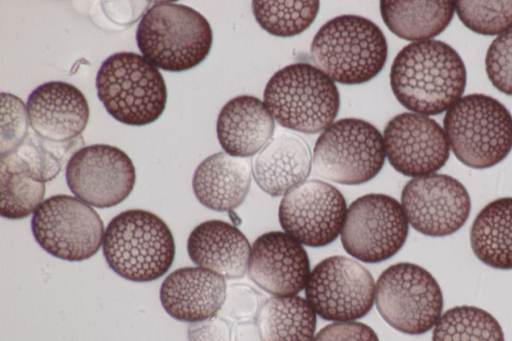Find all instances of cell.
<instances>
[{"instance_id": "34", "label": "cell", "mask_w": 512, "mask_h": 341, "mask_svg": "<svg viewBox=\"0 0 512 341\" xmlns=\"http://www.w3.org/2000/svg\"><path fill=\"white\" fill-rule=\"evenodd\" d=\"M313 341H380L367 324L356 321L334 322L324 326Z\"/></svg>"}, {"instance_id": "22", "label": "cell", "mask_w": 512, "mask_h": 341, "mask_svg": "<svg viewBox=\"0 0 512 341\" xmlns=\"http://www.w3.org/2000/svg\"><path fill=\"white\" fill-rule=\"evenodd\" d=\"M275 121L263 101L250 95L229 100L220 110L216 132L229 155L249 158L273 137Z\"/></svg>"}, {"instance_id": "1", "label": "cell", "mask_w": 512, "mask_h": 341, "mask_svg": "<svg viewBox=\"0 0 512 341\" xmlns=\"http://www.w3.org/2000/svg\"><path fill=\"white\" fill-rule=\"evenodd\" d=\"M467 73L458 52L440 40L412 42L396 55L390 70L392 92L413 113L447 111L465 91Z\"/></svg>"}, {"instance_id": "13", "label": "cell", "mask_w": 512, "mask_h": 341, "mask_svg": "<svg viewBox=\"0 0 512 341\" xmlns=\"http://www.w3.org/2000/svg\"><path fill=\"white\" fill-rule=\"evenodd\" d=\"M65 175L75 197L97 208L120 204L131 194L136 182L130 157L108 144L77 150L67 162Z\"/></svg>"}, {"instance_id": "17", "label": "cell", "mask_w": 512, "mask_h": 341, "mask_svg": "<svg viewBox=\"0 0 512 341\" xmlns=\"http://www.w3.org/2000/svg\"><path fill=\"white\" fill-rule=\"evenodd\" d=\"M247 271L258 287L274 296L296 295L311 273L302 244L282 231L264 233L254 241Z\"/></svg>"}, {"instance_id": "19", "label": "cell", "mask_w": 512, "mask_h": 341, "mask_svg": "<svg viewBox=\"0 0 512 341\" xmlns=\"http://www.w3.org/2000/svg\"><path fill=\"white\" fill-rule=\"evenodd\" d=\"M226 292L224 277L201 267H183L165 278L159 297L169 316L191 324L216 316Z\"/></svg>"}, {"instance_id": "26", "label": "cell", "mask_w": 512, "mask_h": 341, "mask_svg": "<svg viewBox=\"0 0 512 341\" xmlns=\"http://www.w3.org/2000/svg\"><path fill=\"white\" fill-rule=\"evenodd\" d=\"M0 214L7 219H23L34 213L45 195V180L16 151L0 156Z\"/></svg>"}, {"instance_id": "2", "label": "cell", "mask_w": 512, "mask_h": 341, "mask_svg": "<svg viewBox=\"0 0 512 341\" xmlns=\"http://www.w3.org/2000/svg\"><path fill=\"white\" fill-rule=\"evenodd\" d=\"M316 67L331 80L359 85L376 77L383 69L388 45L382 30L358 15L337 16L320 27L311 47Z\"/></svg>"}, {"instance_id": "32", "label": "cell", "mask_w": 512, "mask_h": 341, "mask_svg": "<svg viewBox=\"0 0 512 341\" xmlns=\"http://www.w3.org/2000/svg\"><path fill=\"white\" fill-rule=\"evenodd\" d=\"M485 68L492 85L512 96V29L492 41L486 53Z\"/></svg>"}, {"instance_id": "18", "label": "cell", "mask_w": 512, "mask_h": 341, "mask_svg": "<svg viewBox=\"0 0 512 341\" xmlns=\"http://www.w3.org/2000/svg\"><path fill=\"white\" fill-rule=\"evenodd\" d=\"M29 124L42 139L66 142L79 136L89 119V105L74 85L50 81L35 88L27 100Z\"/></svg>"}, {"instance_id": "21", "label": "cell", "mask_w": 512, "mask_h": 341, "mask_svg": "<svg viewBox=\"0 0 512 341\" xmlns=\"http://www.w3.org/2000/svg\"><path fill=\"white\" fill-rule=\"evenodd\" d=\"M187 252L198 267L227 279H237L248 270L251 248L236 226L222 220H208L190 233Z\"/></svg>"}, {"instance_id": "3", "label": "cell", "mask_w": 512, "mask_h": 341, "mask_svg": "<svg viewBox=\"0 0 512 341\" xmlns=\"http://www.w3.org/2000/svg\"><path fill=\"white\" fill-rule=\"evenodd\" d=\"M103 256L120 277L151 282L170 269L175 242L168 225L157 215L130 209L109 222L103 238Z\"/></svg>"}, {"instance_id": "15", "label": "cell", "mask_w": 512, "mask_h": 341, "mask_svg": "<svg viewBox=\"0 0 512 341\" xmlns=\"http://www.w3.org/2000/svg\"><path fill=\"white\" fill-rule=\"evenodd\" d=\"M408 223L426 236L443 237L458 231L467 221L471 200L456 178L433 173L408 181L401 193Z\"/></svg>"}, {"instance_id": "36", "label": "cell", "mask_w": 512, "mask_h": 341, "mask_svg": "<svg viewBox=\"0 0 512 341\" xmlns=\"http://www.w3.org/2000/svg\"><path fill=\"white\" fill-rule=\"evenodd\" d=\"M232 341H262L257 322L253 320L237 322L232 332Z\"/></svg>"}, {"instance_id": "4", "label": "cell", "mask_w": 512, "mask_h": 341, "mask_svg": "<svg viewBox=\"0 0 512 341\" xmlns=\"http://www.w3.org/2000/svg\"><path fill=\"white\" fill-rule=\"evenodd\" d=\"M136 42L155 67L180 72L205 60L212 47L213 32L207 19L193 8L159 2L142 16Z\"/></svg>"}, {"instance_id": "30", "label": "cell", "mask_w": 512, "mask_h": 341, "mask_svg": "<svg viewBox=\"0 0 512 341\" xmlns=\"http://www.w3.org/2000/svg\"><path fill=\"white\" fill-rule=\"evenodd\" d=\"M461 22L471 31L501 35L512 29V1H454Z\"/></svg>"}, {"instance_id": "29", "label": "cell", "mask_w": 512, "mask_h": 341, "mask_svg": "<svg viewBox=\"0 0 512 341\" xmlns=\"http://www.w3.org/2000/svg\"><path fill=\"white\" fill-rule=\"evenodd\" d=\"M319 1H252L260 27L276 37H293L310 27L317 17Z\"/></svg>"}, {"instance_id": "14", "label": "cell", "mask_w": 512, "mask_h": 341, "mask_svg": "<svg viewBox=\"0 0 512 341\" xmlns=\"http://www.w3.org/2000/svg\"><path fill=\"white\" fill-rule=\"evenodd\" d=\"M347 204L333 185L318 179L303 182L282 198L279 223L302 245L322 247L341 234Z\"/></svg>"}, {"instance_id": "8", "label": "cell", "mask_w": 512, "mask_h": 341, "mask_svg": "<svg viewBox=\"0 0 512 341\" xmlns=\"http://www.w3.org/2000/svg\"><path fill=\"white\" fill-rule=\"evenodd\" d=\"M385 157L383 136L374 125L359 118H343L319 135L312 166L321 178L359 185L381 171Z\"/></svg>"}, {"instance_id": "6", "label": "cell", "mask_w": 512, "mask_h": 341, "mask_svg": "<svg viewBox=\"0 0 512 341\" xmlns=\"http://www.w3.org/2000/svg\"><path fill=\"white\" fill-rule=\"evenodd\" d=\"M443 125L451 150L467 167H493L512 150V115L491 96L461 97L446 111Z\"/></svg>"}, {"instance_id": "28", "label": "cell", "mask_w": 512, "mask_h": 341, "mask_svg": "<svg viewBox=\"0 0 512 341\" xmlns=\"http://www.w3.org/2000/svg\"><path fill=\"white\" fill-rule=\"evenodd\" d=\"M432 341H505L496 318L476 306L461 305L445 311L434 327Z\"/></svg>"}, {"instance_id": "11", "label": "cell", "mask_w": 512, "mask_h": 341, "mask_svg": "<svg viewBox=\"0 0 512 341\" xmlns=\"http://www.w3.org/2000/svg\"><path fill=\"white\" fill-rule=\"evenodd\" d=\"M408 231L402 205L391 196L371 193L349 205L341 242L357 260L378 263L393 257L403 247Z\"/></svg>"}, {"instance_id": "20", "label": "cell", "mask_w": 512, "mask_h": 341, "mask_svg": "<svg viewBox=\"0 0 512 341\" xmlns=\"http://www.w3.org/2000/svg\"><path fill=\"white\" fill-rule=\"evenodd\" d=\"M311 167L312 155L307 142L295 133L281 131L259 151L252 173L262 191L278 197L305 182Z\"/></svg>"}, {"instance_id": "5", "label": "cell", "mask_w": 512, "mask_h": 341, "mask_svg": "<svg viewBox=\"0 0 512 341\" xmlns=\"http://www.w3.org/2000/svg\"><path fill=\"white\" fill-rule=\"evenodd\" d=\"M263 102L282 127L315 134L333 123L340 108V95L324 72L299 62L281 68L269 79Z\"/></svg>"}, {"instance_id": "7", "label": "cell", "mask_w": 512, "mask_h": 341, "mask_svg": "<svg viewBox=\"0 0 512 341\" xmlns=\"http://www.w3.org/2000/svg\"><path fill=\"white\" fill-rule=\"evenodd\" d=\"M97 95L107 112L130 126L156 121L167 102L160 71L144 56L119 52L109 56L96 76Z\"/></svg>"}, {"instance_id": "16", "label": "cell", "mask_w": 512, "mask_h": 341, "mask_svg": "<svg viewBox=\"0 0 512 341\" xmlns=\"http://www.w3.org/2000/svg\"><path fill=\"white\" fill-rule=\"evenodd\" d=\"M383 141L390 165L408 177L433 174L450 156L444 129L422 114L404 112L393 117L384 128Z\"/></svg>"}, {"instance_id": "35", "label": "cell", "mask_w": 512, "mask_h": 341, "mask_svg": "<svg viewBox=\"0 0 512 341\" xmlns=\"http://www.w3.org/2000/svg\"><path fill=\"white\" fill-rule=\"evenodd\" d=\"M189 341H232L231 328L226 320L214 316L205 321L191 323Z\"/></svg>"}, {"instance_id": "12", "label": "cell", "mask_w": 512, "mask_h": 341, "mask_svg": "<svg viewBox=\"0 0 512 341\" xmlns=\"http://www.w3.org/2000/svg\"><path fill=\"white\" fill-rule=\"evenodd\" d=\"M305 296L324 320L356 321L372 309L375 282L372 274L356 260L335 255L323 259L312 269Z\"/></svg>"}, {"instance_id": "9", "label": "cell", "mask_w": 512, "mask_h": 341, "mask_svg": "<svg viewBox=\"0 0 512 341\" xmlns=\"http://www.w3.org/2000/svg\"><path fill=\"white\" fill-rule=\"evenodd\" d=\"M440 285L425 268L400 262L389 266L375 285V305L380 316L395 330L421 335L434 327L442 315Z\"/></svg>"}, {"instance_id": "23", "label": "cell", "mask_w": 512, "mask_h": 341, "mask_svg": "<svg viewBox=\"0 0 512 341\" xmlns=\"http://www.w3.org/2000/svg\"><path fill=\"white\" fill-rule=\"evenodd\" d=\"M252 165L249 158L218 152L196 168L192 188L197 200L208 209L226 212L240 206L250 189Z\"/></svg>"}, {"instance_id": "33", "label": "cell", "mask_w": 512, "mask_h": 341, "mask_svg": "<svg viewBox=\"0 0 512 341\" xmlns=\"http://www.w3.org/2000/svg\"><path fill=\"white\" fill-rule=\"evenodd\" d=\"M259 293L247 284H233L227 288L223 304L225 314L239 321L253 320L260 309Z\"/></svg>"}, {"instance_id": "10", "label": "cell", "mask_w": 512, "mask_h": 341, "mask_svg": "<svg viewBox=\"0 0 512 341\" xmlns=\"http://www.w3.org/2000/svg\"><path fill=\"white\" fill-rule=\"evenodd\" d=\"M31 230L43 250L71 262L94 256L105 233L103 221L90 205L63 194L42 202L33 213Z\"/></svg>"}, {"instance_id": "31", "label": "cell", "mask_w": 512, "mask_h": 341, "mask_svg": "<svg viewBox=\"0 0 512 341\" xmlns=\"http://www.w3.org/2000/svg\"><path fill=\"white\" fill-rule=\"evenodd\" d=\"M1 155L17 149L28 133L27 107L16 96L1 93Z\"/></svg>"}, {"instance_id": "27", "label": "cell", "mask_w": 512, "mask_h": 341, "mask_svg": "<svg viewBox=\"0 0 512 341\" xmlns=\"http://www.w3.org/2000/svg\"><path fill=\"white\" fill-rule=\"evenodd\" d=\"M256 322L262 341H313L317 314L298 295L273 296L261 305Z\"/></svg>"}, {"instance_id": "24", "label": "cell", "mask_w": 512, "mask_h": 341, "mask_svg": "<svg viewBox=\"0 0 512 341\" xmlns=\"http://www.w3.org/2000/svg\"><path fill=\"white\" fill-rule=\"evenodd\" d=\"M380 12L387 28L397 37L425 41L442 33L450 24L455 3L438 1H380Z\"/></svg>"}, {"instance_id": "25", "label": "cell", "mask_w": 512, "mask_h": 341, "mask_svg": "<svg viewBox=\"0 0 512 341\" xmlns=\"http://www.w3.org/2000/svg\"><path fill=\"white\" fill-rule=\"evenodd\" d=\"M470 244L485 265L512 269V197L493 200L480 210L471 226Z\"/></svg>"}]
</instances>
